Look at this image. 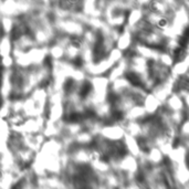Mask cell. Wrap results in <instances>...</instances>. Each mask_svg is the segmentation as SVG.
<instances>
[{
    "label": "cell",
    "instance_id": "1",
    "mask_svg": "<svg viewBox=\"0 0 189 189\" xmlns=\"http://www.w3.org/2000/svg\"><path fill=\"white\" fill-rule=\"evenodd\" d=\"M79 2V0H62L61 6L64 9H73Z\"/></svg>",
    "mask_w": 189,
    "mask_h": 189
}]
</instances>
